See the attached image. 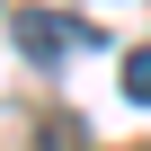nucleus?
I'll return each mask as SVG.
<instances>
[{"label": "nucleus", "instance_id": "f257e3e1", "mask_svg": "<svg viewBox=\"0 0 151 151\" xmlns=\"http://www.w3.org/2000/svg\"><path fill=\"white\" fill-rule=\"evenodd\" d=\"M18 53L27 62H71V53H89V27L80 18H45V9H18Z\"/></svg>", "mask_w": 151, "mask_h": 151}, {"label": "nucleus", "instance_id": "f03ea898", "mask_svg": "<svg viewBox=\"0 0 151 151\" xmlns=\"http://www.w3.org/2000/svg\"><path fill=\"white\" fill-rule=\"evenodd\" d=\"M124 98H133V107H151V45L124 62Z\"/></svg>", "mask_w": 151, "mask_h": 151}]
</instances>
